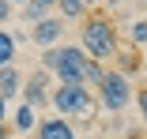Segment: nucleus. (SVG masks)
I'll use <instances>...</instances> for the list:
<instances>
[{"label": "nucleus", "instance_id": "nucleus-1", "mask_svg": "<svg viewBox=\"0 0 147 139\" xmlns=\"http://www.w3.org/2000/svg\"><path fill=\"white\" fill-rule=\"evenodd\" d=\"M79 49L87 60H98V64H109L117 57V49H121V41H117V26L106 19V15H87L83 26H79Z\"/></svg>", "mask_w": 147, "mask_h": 139}, {"label": "nucleus", "instance_id": "nucleus-2", "mask_svg": "<svg viewBox=\"0 0 147 139\" xmlns=\"http://www.w3.org/2000/svg\"><path fill=\"white\" fill-rule=\"evenodd\" d=\"M49 105L57 109V117H64V120H72V117L91 120L94 109H98L91 87H83V83H57V87L49 90Z\"/></svg>", "mask_w": 147, "mask_h": 139}, {"label": "nucleus", "instance_id": "nucleus-3", "mask_svg": "<svg viewBox=\"0 0 147 139\" xmlns=\"http://www.w3.org/2000/svg\"><path fill=\"white\" fill-rule=\"evenodd\" d=\"M94 102L106 109V113L121 117V109H128V105H132V83H128V75L109 72V68H106V75H102V83H98Z\"/></svg>", "mask_w": 147, "mask_h": 139}, {"label": "nucleus", "instance_id": "nucleus-4", "mask_svg": "<svg viewBox=\"0 0 147 139\" xmlns=\"http://www.w3.org/2000/svg\"><path fill=\"white\" fill-rule=\"evenodd\" d=\"M49 83H53V72L34 68L30 75H23V90H19V98L30 105V109H45V105H49Z\"/></svg>", "mask_w": 147, "mask_h": 139}, {"label": "nucleus", "instance_id": "nucleus-5", "mask_svg": "<svg viewBox=\"0 0 147 139\" xmlns=\"http://www.w3.org/2000/svg\"><path fill=\"white\" fill-rule=\"evenodd\" d=\"M61 38H64V19H57L53 11L30 26V41H34L38 49H53V45H61Z\"/></svg>", "mask_w": 147, "mask_h": 139}, {"label": "nucleus", "instance_id": "nucleus-6", "mask_svg": "<svg viewBox=\"0 0 147 139\" xmlns=\"http://www.w3.org/2000/svg\"><path fill=\"white\" fill-rule=\"evenodd\" d=\"M34 135H38V139H76V128H72V120H64V117L53 113V117L38 120Z\"/></svg>", "mask_w": 147, "mask_h": 139}, {"label": "nucleus", "instance_id": "nucleus-7", "mask_svg": "<svg viewBox=\"0 0 147 139\" xmlns=\"http://www.w3.org/2000/svg\"><path fill=\"white\" fill-rule=\"evenodd\" d=\"M19 90H23V72L15 64H4L0 68V98L11 102V98H19Z\"/></svg>", "mask_w": 147, "mask_h": 139}, {"label": "nucleus", "instance_id": "nucleus-8", "mask_svg": "<svg viewBox=\"0 0 147 139\" xmlns=\"http://www.w3.org/2000/svg\"><path fill=\"white\" fill-rule=\"evenodd\" d=\"M11 128H15V132H34V128H38V109H30L26 102H19V105L11 109Z\"/></svg>", "mask_w": 147, "mask_h": 139}, {"label": "nucleus", "instance_id": "nucleus-9", "mask_svg": "<svg viewBox=\"0 0 147 139\" xmlns=\"http://www.w3.org/2000/svg\"><path fill=\"white\" fill-rule=\"evenodd\" d=\"M102 75H106V64H98V60H83V68H79V83H83V87H98Z\"/></svg>", "mask_w": 147, "mask_h": 139}, {"label": "nucleus", "instance_id": "nucleus-10", "mask_svg": "<svg viewBox=\"0 0 147 139\" xmlns=\"http://www.w3.org/2000/svg\"><path fill=\"white\" fill-rule=\"evenodd\" d=\"M53 8H57V19H64V23H68V19H83V15H87L83 0H57Z\"/></svg>", "mask_w": 147, "mask_h": 139}, {"label": "nucleus", "instance_id": "nucleus-11", "mask_svg": "<svg viewBox=\"0 0 147 139\" xmlns=\"http://www.w3.org/2000/svg\"><path fill=\"white\" fill-rule=\"evenodd\" d=\"M15 53H19V45H15V38L0 26V68L4 64H15Z\"/></svg>", "mask_w": 147, "mask_h": 139}, {"label": "nucleus", "instance_id": "nucleus-12", "mask_svg": "<svg viewBox=\"0 0 147 139\" xmlns=\"http://www.w3.org/2000/svg\"><path fill=\"white\" fill-rule=\"evenodd\" d=\"M19 11H23V23H30V26H34L38 19H45V15H49V8H45V4H38V0H26V4H19Z\"/></svg>", "mask_w": 147, "mask_h": 139}, {"label": "nucleus", "instance_id": "nucleus-13", "mask_svg": "<svg viewBox=\"0 0 147 139\" xmlns=\"http://www.w3.org/2000/svg\"><path fill=\"white\" fill-rule=\"evenodd\" d=\"M128 38H132V45H136V49H143V45H147V19H136V23L128 26Z\"/></svg>", "mask_w": 147, "mask_h": 139}, {"label": "nucleus", "instance_id": "nucleus-14", "mask_svg": "<svg viewBox=\"0 0 147 139\" xmlns=\"http://www.w3.org/2000/svg\"><path fill=\"white\" fill-rule=\"evenodd\" d=\"M132 102H136V109H140V117H143V124H147V90L140 87V90L132 94Z\"/></svg>", "mask_w": 147, "mask_h": 139}, {"label": "nucleus", "instance_id": "nucleus-15", "mask_svg": "<svg viewBox=\"0 0 147 139\" xmlns=\"http://www.w3.org/2000/svg\"><path fill=\"white\" fill-rule=\"evenodd\" d=\"M0 135H11L8 132V102L4 98H0Z\"/></svg>", "mask_w": 147, "mask_h": 139}, {"label": "nucleus", "instance_id": "nucleus-16", "mask_svg": "<svg viewBox=\"0 0 147 139\" xmlns=\"http://www.w3.org/2000/svg\"><path fill=\"white\" fill-rule=\"evenodd\" d=\"M11 11H15V8H11V4H8V0H0V26H4V23H8V19H11Z\"/></svg>", "mask_w": 147, "mask_h": 139}, {"label": "nucleus", "instance_id": "nucleus-17", "mask_svg": "<svg viewBox=\"0 0 147 139\" xmlns=\"http://www.w3.org/2000/svg\"><path fill=\"white\" fill-rule=\"evenodd\" d=\"M94 4H102V0H83V8H94Z\"/></svg>", "mask_w": 147, "mask_h": 139}, {"label": "nucleus", "instance_id": "nucleus-18", "mask_svg": "<svg viewBox=\"0 0 147 139\" xmlns=\"http://www.w3.org/2000/svg\"><path fill=\"white\" fill-rule=\"evenodd\" d=\"M38 4H45V8H49V11H53V4H57V0H38Z\"/></svg>", "mask_w": 147, "mask_h": 139}, {"label": "nucleus", "instance_id": "nucleus-19", "mask_svg": "<svg viewBox=\"0 0 147 139\" xmlns=\"http://www.w3.org/2000/svg\"><path fill=\"white\" fill-rule=\"evenodd\" d=\"M125 139H143V135H140V132H128V135H125Z\"/></svg>", "mask_w": 147, "mask_h": 139}, {"label": "nucleus", "instance_id": "nucleus-20", "mask_svg": "<svg viewBox=\"0 0 147 139\" xmlns=\"http://www.w3.org/2000/svg\"><path fill=\"white\" fill-rule=\"evenodd\" d=\"M102 4H109V8H117V4H121V0H102Z\"/></svg>", "mask_w": 147, "mask_h": 139}, {"label": "nucleus", "instance_id": "nucleus-21", "mask_svg": "<svg viewBox=\"0 0 147 139\" xmlns=\"http://www.w3.org/2000/svg\"><path fill=\"white\" fill-rule=\"evenodd\" d=\"M8 4H11V8H19V4H26V0H8Z\"/></svg>", "mask_w": 147, "mask_h": 139}, {"label": "nucleus", "instance_id": "nucleus-22", "mask_svg": "<svg viewBox=\"0 0 147 139\" xmlns=\"http://www.w3.org/2000/svg\"><path fill=\"white\" fill-rule=\"evenodd\" d=\"M143 90H147V72H143Z\"/></svg>", "mask_w": 147, "mask_h": 139}, {"label": "nucleus", "instance_id": "nucleus-23", "mask_svg": "<svg viewBox=\"0 0 147 139\" xmlns=\"http://www.w3.org/2000/svg\"><path fill=\"white\" fill-rule=\"evenodd\" d=\"M0 139H11V135H0Z\"/></svg>", "mask_w": 147, "mask_h": 139}, {"label": "nucleus", "instance_id": "nucleus-24", "mask_svg": "<svg viewBox=\"0 0 147 139\" xmlns=\"http://www.w3.org/2000/svg\"><path fill=\"white\" fill-rule=\"evenodd\" d=\"M140 4H147V0H140Z\"/></svg>", "mask_w": 147, "mask_h": 139}, {"label": "nucleus", "instance_id": "nucleus-25", "mask_svg": "<svg viewBox=\"0 0 147 139\" xmlns=\"http://www.w3.org/2000/svg\"><path fill=\"white\" fill-rule=\"evenodd\" d=\"M143 53H147V45H143Z\"/></svg>", "mask_w": 147, "mask_h": 139}]
</instances>
